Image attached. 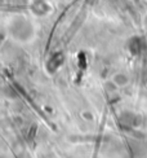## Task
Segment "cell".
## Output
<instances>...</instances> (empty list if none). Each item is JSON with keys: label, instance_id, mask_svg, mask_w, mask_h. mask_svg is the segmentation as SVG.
Segmentation results:
<instances>
[{"label": "cell", "instance_id": "6da1fadb", "mask_svg": "<svg viewBox=\"0 0 147 158\" xmlns=\"http://www.w3.org/2000/svg\"><path fill=\"white\" fill-rule=\"evenodd\" d=\"M112 82L115 83L116 85H119V87H121V85H125L126 84V78L121 74H117L112 78Z\"/></svg>", "mask_w": 147, "mask_h": 158}]
</instances>
